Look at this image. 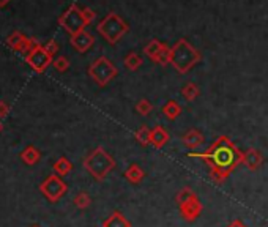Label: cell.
Here are the masks:
<instances>
[{
  "label": "cell",
  "mask_w": 268,
  "mask_h": 227,
  "mask_svg": "<svg viewBox=\"0 0 268 227\" xmlns=\"http://www.w3.org/2000/svg\"><path fill=\"white\" fill-rule=\"evenodd\" d=\"M188 156L205 161L210 169L212 182L216 185H223L229 178V175L236 169V166L242 164L243 152H240L239 147L227 136H219L205 152L202 153L191 152L188 153Z\"/></svg>",
  "instance_id": "obj_1"
},
{
  "label": "cell",
  "mask_w": 268,
  "mask_h": 227,
  "mask_svg": "<svg viewBox=\"0 0 268 227\" xmlns=\"http://www.w3.org/2000/svg\"><path fill=\"white\" fill-rule=\"evenodd\" d=\"M200 60L202 54L185 38H180L170 47V65L180 74H186L189 70H193Z\"/></svg>",
  "instance_id": "obj_2"
},
{
  "label": "cell",
  "mask_w": 268,
  "mask_h": 227,
  "mask_svg": "<svg viewBox=\"0 0 268 227\" xmlns=\"http://www.w3.org/2000/svg\"><path fill=\"white\" fill-rule=\"evenodd\" d=\"M84 167L95 180L103 182L104 178L115 169V159L103 147H97L84 158Z\"/></svg>",
  "instance_id": "obj_3"
},
{
  "label": "cell",
  "mask_w": 268,
  "mask_h": 227,
  "mask_svg": "<svg viewBox=\"0 0 268 227\" xmlns=\"http://www.w3.org/2000/svg\"><path fill=\"white\" fill-rule=\"evenodd\" d=\"M128 30H130V25L126 24L122 16H118L117 13H109L97 25V32L109 44L118 43L126 34H128Z\"/></svg>",
  "instance_id": "obj_4"
},
{
  "label": "cell",
  "mask_w": 268,
  "mask_h": 227,
  "mask_svg": "<svg viewBox=\"0 0 268 227\" xmlns=\"http://www.w3.org/2000/svg\"><path fill=\"white\" fill-rule=\"evenodd\" d=\"M177 207L182 213V218L186 221V222H194L200 213H202V202L199 199L197 194L189 189V188H183L178 194H177Z\"/></svg>",
  "instance_id": "obj_5"
},
{
  "label": "cell",
  "mask_w": 268,
  "mask_h": 227,
  "mask_svg": "<svg viewBox=\"0 0 268 227\" xmlns=\"http://www.w3.org/2000/svg\"><path fill=\"white\" fill-rule=\"evenodd\" d=\"M117 74V67L112 63V60H109L104 55L93 60V63L88 67V76L98 87H106L109 82H112Z\"/></svg>",
  "instance_id": "obj_6"
},
{
  "label": "cell",
  "mask_w": 268,
  "mask_h": 227,
  "mask_svg": "<svg viewBox=\"0 0 268 227\" xmlns=\"http://www.w3.org/2000/svg\"><path fill=\"white\" fill-rule=\"evenodd\" d=\"M58 24L65 29L71 37L79 34V32L85 30V27L88 25L82 16V8H79L76 4H73L65 13L60 16Z\"/></svg>",
  "instance_id": "obj_7"
},
{
  "label": "cell",
  "mask_w": 268,
  "mask_h": 227,
  "mask_svg": "<svg viewBox=\"0 0 268 227\" xmlns=\"http://www.w3.org/2000/svg\"><path fill=\"white\" fill-rule=\"evenodd\" d=\"M40 191L49 202H58L68 191V185L62 180V177L52 174L40 185Z\"/></svg>",
  "instance_id": "obj_8"
},
{
  "label": "cell",
  "mask_w": 268,
  "mask_h": 227,
  "mask_svg": "<svg viewBox=\"0 0 268 227\" xmlns=\"http://www.w3.org/2000/svg\"><path fill=\"white\" fill-rule=\"evenodd\" d=\"M25 62L28 63V67L32 70L41 74V73H44L47 68L51 67L54 59H52V55L49 52L46 51V47L43 44H38L25 55Z\"/></svg>",
  "instance_id": "obj_9"
},
{
  "label": "cell",
  "mask_w": 268,
  "mask_h": 227,
  "mask_svg": "<svg viewBox=\"0 0 268 227\" xmlns=\"http://www.w3.org/2000/svg\"><path fill=\"white\" fill-rule=\"evenodd\" d=\"M7 44L11 47L13 51L16 52H30L35 46H38L40 43L34 38H27L21 32H13V34L7 38Z\"/></svg>",
  "instance_id": "obj_10"
},
{
  "label": "cell",
  "mask_w": 268,
  "mask_h": 227,
  "mask_svg": "<svg viewBox=\"0 0 268 227\" xmlns=\"http://www.w3.org/2000/svg\"><path fill=\"white\" fill-rule=\"evenodd\" d=\"M70 43H71V46L74 47L77 52L84 54L95 44V37L92 34H88L87 30H82V32H79V34L73 35L70 38Z\"/></svg>",
  "instance_id": "obj_11"
},
{
  "label": "cell",
  "mask_w": 268,
  "mask_h": 227,
  "mask_svg": "<svg viewBox=\"0 0 268 227\" xmlns=\"http://www.w3.org/2000/svg\"><path fill=\"white\" fill-rule=\"evenodd\" d=\"M242 164H245L251 172H254L262 167L263 164V156L257 149H248L243 152V159Z\"/></svg>",
  "instance_id": "obj_12"
},
{
  "label": "cell",
  "mask_w": 268,
  "mask_h": 227,
  "mask_svg": "<svg viewBox=\"0 0 268 227\" xmlns=\"http://www.w3.org/2000/svg\"><path fill=\"white\" fill-rule=\"evenodd\" d=\"M203 140H205V137H203V134L199 131V129H188V131L182 136L183 145H185L186 149H189V150L199 149L200 145L203 144Z\"/></svg>",
  "instance_id": "obj_13"
},
{
  "label": "cell",
  "mask_w": 268,
  "mask_h": 227,
  "mask_svg": "<svg viewBox=\"0 0 268 227\" xmlns=\"http://www.w3.org/2000/svg\"><path fill=\"white\" fill-rule=\"evenodd\" d=\"M169 139H170V134H169V131L164 128V126H161V125H156L153 129H152V136H150V142H152V145L155 149H163L164 145L169 142Z\"/></svg>",
  "instance_id": "obj_14"
},
{
  "label": "cell",
  "mask_w": 268,
  "mask_h": 227,
  "mask_svg": "<svg viewBox=\"0 0 268 227\" xmlns=\"http://www.w3.org/2000/svg\"><path fill=\"white\" fill-rule=\"evenodd\" d=\"M103 227H131V221L117 210L103 221Z\"/></svg>",
  "instance_id": "obj_15"
},
{
  "label": "cell",
  "mask_w": 268,
  "mask_h": 227,
  "mask_svg": "<svg viewBox=\"0 0 268 227\" xmlns=\"http://www.w3.org/2000/svg\"><path fill=\"white\" fill-rule=\"evenodd\" d=\"M144 177H145V172L139 164H131L130 167H126V171H125L126 182L131 183V185H139L142 180H144Z\"/></svg>",
  "instance_id": "obj_16"
},
{
  "label": "cell",
  "mask_w": 268,
  "mask_h": 227,
  "mask_svg": "<svg viewBox=\"0 0 268 227\" xmlns=\"http://www.w3.org/2000/svg\"><path fill=\"white\" fill-rule=\"evenodd\" d=\"M21 159L27 166H35L41 159V152L37 147H34V145H27L21 153Z\"/></svg>",
  "instance_id": "obj_17"
},
{
  "label": "cell",
  "mask_w": 268,
  "mask_h": 227,
  "mask_svg": "<svg viewBox=\"0 0 268 227\" xmlns=\"http://www.w3.org/2000/svg\"><path fill=\"white\" fill-rule=\"evenodd\" d=\"M163 114H164L166 119H169L170 122H173V120H177L182 116V106L175 100H169L163 106Z\"/></svg>",
  "instance_id": "obj_18"
},
{
  "label": "cell",
  "mask_w": 268,
  "mask_h": 227,
  "mask_svg": "<svg viewBox=\"0 0 268 227\" xmlns=\"http://www.w3.org/2000/svg\"><path fill=\"white\" fill-rule=\"evenodd\" d=\"M150 136H152V129L147 125H142L139 129H136V133H134V139L140 147H148V145H152Z\"/></svg>",
  "instance_id": "obj_19"
},
{
  "label": "cell",
  "mask_w": 268,
  "mask_h": 227,
  "mask_svg": "<svg viewBox=\"0 0 268 227\" xmlns=\"http://www.w3.org/2000/svg\"><path fill=\"white\" fill-rule=\"evenodd\" d=\"M52 169H54V174H57L60 177H65V175H68L73 171V164H71V161L67 156H62L54 163Z\"/></svg>",
  "instance_id": "obj_20"
},
{
  "label": "cell",
  "mask_w": 268,
  "mask_h": 227,
  "mask_svg": "<svg viewBox=\"0 0 268 227\" xmlns=\"http://www.w3.org/2000/svg\"><path fill=\"white\" fill-rule=\"evenodd\" d=\"M142 63H144V59H142L137 52H130L128 55H125V59H123L125 68L130 70V71H137L142 67Z\"/></svg>",
  "instance_id": "obj_21"
},
{
  "label": "cell",
  "mask_w": 268,
  "mask_h": 227,
  "mask_svg": "<svg viewBox=\"0 0 268 227\" xmlns=\"http://www.w3.org/2000/svg\"><path fill=\"white\" fill-rule=\"evenodd\" d=\"M200 95V89L196 82H188L182 89V96L186 101H196Z\"/></svg>",
  "instance_id": "obj_22"
},
{
  "label": "cell",
  "mask_w": 268,
  "mask_h": 227,
  "mask_svg": "<svg viewBox=\"0 0 268 227\" xmlns=\"http://www.w3.org/2000/svg\"><path fill=\"white\" fill-rule=\"evenodd\" d=\"M152 62L156 63V65H161V67H166V65H169L170 63V46L163 43V47L158 51V54L153 57Z\"/></svg>",
  "instance_id": "obj_23"
},
{
  "label": "cell",
  "mask_w": 268,
  "mask_h": 227,
  "mask_svg": "<svg viewBox=\"0 0 268 227\" xmlns=\"http://www.w3.org/2000/svg\"><path fill=\"white\" fill-rule=\"evenodd\" d=\"M74 205L79 208V210H87L90 205H92V197L88 196V192L85 191H81V192H77L74 199H73Z\"/></svg>",
  "instance_id": "obj_24"
},
{
  "label": "cell",
  "mask_w": 268,
  "mask_h": 227,
  "mask_svg": "<svg viewBox=\"0 0 268 227\" xmlns=\"http://www.w3.org/2000/svg\"><path fill=\"white\" fill-rule=\"evenodd\" d=\"M161 47H163V43H161V41L152 40V41H148V43L144 46V54H145L150 60H153V57L158 54V51H160Z\"/></svg>",
  "instance_id": "obj_25"
},
{
  "label": "cell",
  "mask_w": 268,
  "mask_h": 227,
  "mask_svg": "<svg viewBox=\"0 0 268 227\" xmlns=\"http://www.w3.org/2000/svg\"><path fill=\"white\" fill-rule=\"evenodd\" d=\"M152 110H153V106H152V103H150L147 98H142L140 101H137V104H136V112L140 114V116L147 117V116H150Z\"/></svg>",
  "instance_id": "obj_26"
},
{
  "label": "cell",
  "mask_w": 268,
  "mask_h": 227,
  "mask_svg": "<svg viewBox=\"0 0 268 227\" xmlns=\"http://www.w3.org/2000/svg\"><path fill=\"white\" fill-rule=\"evenodd\" d=\"M52 67H54L58 73H65V71H68V68H70V60H68L65 55H58L57 59H54Z\"/></svg>",
  "instance_id": "obj_27"
},
{
  "label": "cell",
  "mask_w": 268,
  "mask_h": 227,
  "mask_svg": "<svg viewBox=\"0 0 268 227\" xmlns=\"http://www.w3.org/2000/svg\"><path fill=\"white\" fill-rule=\"evenodd\" d=\"M82 16H84V19H85L87 24H92L95 19H97V13H95V11H93L92 8H88V7L82 8Z\"/></svg>",
  "instance_id": "obj_28"
},
{
  "label": "cell",
  "mask_w": 268,
  "mask_h": 227,
  "mask_svg": "<svg viewBox=\"0 0 268 227\" xmlns=\"http://www.w3.org/2000/svg\"><path fill=\"white\" fill-rule=\"evenodd\" d=\"M44 47H46V51L49 52L52 57L58 52V44H57V41L55 40H49L46 44H44Z\"/></svg>",
  "instance_id": "obj_29"
},
{
  "label": "cell",
  "mask_w": 268,
  "mask_h": 227,
  "mask_svg": "<svg viewBox=\"0 0 268 227\" xmlns=\"http://www.w3.org/2000/svg\"><path fill=\"white\" fill-rule=\"evenodd\" d=\"M10 114V106L5 101H0V119H5Z\"/></svg>",
  "instance_id": "obj_30"
},
{
  "label": "cell",
  "mask_w": 268,
  "mask_h": 227,
  "mask_svg": "<svg viewBox=\"0 0 268 227\" xmlns=\"http://www.w3.org/2000/svg\"><path fill=\"white\" fill-rule=\"evenodd\" d=\"M227 227H248L242 219H233L227 224Z\"/></svg>",
  "instance_id": "obj_31"
},
{
  "label": "cell",
  "mask_w": 268,
  "mask_h": 227,
  "mask_svg": "<svg viewBox=\"0 0 268 227\" xmlns=\"http://www.w3.org/2000/svg\"><path fill=\"white\" fill-rule=\"evenodd\" d=\"M11 2V0H0V8H4V7H7L8 4Z\"/></svg>",
  "instance_id": "obj_32"
},
{
  "label": "cell",
  "mask_w": 268,
  "mask_h": 227,
  "mask_svg": "<svg viewBox=\"0 0 268 227\" xmlns=\"http://www.w3.org/2000/svg\"><path fill=\"white\" fill-rule=\"evenodd\" d=\"M2 129H4V125H2V122H0V133H2Z\"/></svg>",
  "instance_id": "obj_33"
},
{
  "label": "cell",
  "mask_w": 268,
  "mask_h": 227,
  "mask_svg": "<svg viewBox=\"0 0 268 227\" xmlns=\"http://www.w3.org/2000/svg\"><path fill=\"white\" fill-rule=\"evenodd\" d=\"M30 227H41V225H40V224H32Z\"/></svg>",
  "instance_id": "obj_34"
}]
</instances>
